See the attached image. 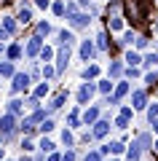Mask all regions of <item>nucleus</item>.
<instances>
[{"instance_id": "58836bf2", "label": "nucleus", "mask_w": 158, "mask_h": 161, "mask_svg": "<svg viewBox=\"0 0 158 161\" xmlns=\"http://www.w3.org/2000/svg\"><path fill=\"white\" fill-rule=\"evenodd\" d=\"M64 8H67L64 0H54V3H51V11L57 14V16H64Z\"/></svg>"}, {"instance_id": "37998d69", "label": "nucleus", "mask_w": 158, "mask_h": 161, "mask_svg": "<svg viewBox=\"0 0 158 161\" xmlns=\"http://www.w3.org/2000/svg\"><path fill=\"white\" fill-rule=\"evenodd\" d=\"M145 113H147V121L158 118V102H150V105H147V110H145Z\"/></svg>"}, {"instance_id": "7c9ffc66", "label": "nucleus", "mask_w": 158, "mask_h": 161, "mask_svg": "<svg viewBox=\"0 0 158 161\" xmlns=\"http://www.w3.org/2000/svg\"><path fill=\"white\" fill-rule=\"evenodd\" d=\"M8 113H24V99H19V97H14L11 102H8Z\"/></svg>"}, {"instance_id": "c85d7f7f", "label": "nucleus", "mask_w": 158, "mask_h": 161, "mask_svg": "<svg viewBox=\"0 0 158 161\" xmlns=\"http://www.w3.org/2000/svg\"><path fill=\"white\" fill-rule=\"evenodd\" d=\"M147 46H150V38H147L145 32H137V40H134V48H137V51H145Z\"/></svg>"}, {"instance_id": "cd10ccee", "label": "nucleus", "mask_w": 158, "mask_h": 161, "mask_svg": "<svg viewBox=\"0 0 158 161\" xmlns=\"http://www.w3.org/2000/svg\"><path fill=\"white\" fill-rule=\"evenodd\" d=\"M137 142H139V148H142V153H145V150H153V134H139V137H137Z\"/></svg>"}, {"instance_id": "393cba45", "label": "nucleus", "mask_w": 158, "mask_h": 161, "mask_svg": "<svg viewBox=\"0 0 158 161\" xmlns=\"http://www.w3.org/2000/svg\"><path fill=\"white\" fill-rule=\"evenodd\" d=\"M75 32L73 30H62V32H59V43H62V46H75Z\"/></svg>"}, {"instance_id": "a19ab883", "label": "nucleus", "mask_w": 158, "mask_h": 161, "mask_svg": "<svg viewBox=\"0 0 158 161\" xmlns=\"http://www.w3.org/2000/svg\"><path fill=\"white\" fill-rule=\"evenodd\" d=\"M62 142L64 145H75V134H73V129H70V126L62 132Z\"/></svg>"}, {"instance_id": "a878e982", "label": "nucleus", "mask_w": 158, "mask_h": 161, "mask_svg": "<svg viewBox=\"0 0 158 161\" xmlns=\"http://www.w3.org/2000/svg\"><path fill=\"white\" fill-rule=\"evenodd\" d=\"M134 40H137V30H123V32H121L118 46H131Z\"/></svg>"}, {"instance_id": "6e6552de", "label": "nucleus", "mask_w": 158, "mask_h": 161, "mask_svg": "<svg viewBox=\"0 0 158 161\" xmlns=\"http://www.w3.org/2000/svg\"><path fill=\"white\" fill-rule=\"evenodd\" d=\"M16 129H19L16 113H6V115H0V132H3V134H8V137H11Z\"/></svg>"}, {"instance_id": "f03ea898", "label": "nucleus", "mask_w": 158, "mask_h": 161, "mask_svg": "<svg viewBox=\"0 0 158 161\" xmlns=\"http://www.w3.org/2000/svg\"><path fill=\"white\" fill-rule=\"evenodd\" d=\"M19 30V22H16V14H0V40H6V38H11L14 32Z\"/></svg>"}, {"instance_id": "423d86ee", "label": "nucleus", "mask_w": 158, "mask_h": 161, "mask_svg": "<svg viewBox=\"0 0 158 161\" xmlns=\"http://www.w3.org/2000/svg\"><path fill=\"white\" fill-rule=\"evenodd\" d=\"M67 24L73 30H83V27H89V24H91V14L89 11H75L73 16H67Z\"/></svg>"}, {"instance_id": "1a4fd4ad", "label": "nucleus", "mask_w": 158, "mask_h": 161, "mask_svg": "<svg viewBox=\"0 0 158 161\" xmlns=\"http://www.w3.org/2000/svg\"><path fill=\"white\" fill-rule=\"evenodd\" d=\"M94 94H96V83H94V80H86L83 86L78 89V102H80V105H89Z\"/></svg>"}, {"instance_id": "39448f33", "label": "nucleus", "mask_w": 158, "mask_h": 161, "mask_svg": "<svg viewBox=\"0 0 158 161\" xmlns=\"http://www.w3.org/2000/svg\"><path fill=\"white\" fill-rule=\"evenodd\" d=\"M105 30H107L110 35H121L126 30V16L123 14H115V16H107V24H105Z\"/></svg>"}, {"instance_id": "7ed1b4c3", "label": "nucleus", "mask_w": 158, "mask_h": 161, "mask_svg": "<svg viewBox=\"0 0 158 161\" xmlns=\"http://www.w3.org/2000/svg\"><path fill=\"white\" fill-rule=\"evenodd\" d=\"M131 94V86H129V80H115V89H113V94H107V105H121V99L123 97H129Z\"/></svg>"}, {"instance_id": "20e7f679", "label": "nucleus", "mask_w": 158, "mask_h": 161, "mask_svg": "<svg viewBox=\"0 0 158 161\" xmlns=\"http://www.w3.org/2000/svg\"><path fill=\"white\" fill-rule=\"evenodd\" d=\"M70 57H73V46H62V43H59V48H57V59H54V62H57L54 67H57V73H59V75L67 70Z\"/></svg>"}, {"instance_id": "c03bdc74", "label": "nucleus", "mask_w": 158, "mask_h": 161, "mask_svg": "<svg viewBox=\"0 0 158 161\" xmlns=\"http://www.w3.org/2000/svg\"><path fill=\"white\" fill-rule=\"evenodd\" d=\"M102 158H105V156H102L99 150H89V153H86V158H83V161H102Z\"/></svg>"}, {"instance_id": "bf43d9fd", "label": "nucleus", "mask_w": 158, "mask_h": 161, "mask_svg": "<svg viewBox=\"0 0 158 161\" xmlns=\"http://www.w3.org/2000/svg\"><path fill=\"white\" fill-rule=\"evenodd\" d=\"M113 161H118V158H113Z\"/></svg>"}, {"instance_id": "0eeeda50", "label": "nucleus", "mask_w": 158, "mask_h": 161, "mask_svg": "<svg viewBox=\"0 0 158 161\" xmlns=\"http://www.w3.org/2000/svg\"><path fill=\"white\" fill-rule=\"evenodd\" d=\"M30 80H32V75H30V73H16V75L11 78V89H14V94L27 92V89H30Z\"/></svg>"}, {"instance_id": "e433bc0d", "label": "nucleus", "mask_w": 158, "mask_h": 161, "mask_svg": "<svg viewBox=\"0 0 158 161\" xmlns=\"http://www.w3.org/2000/svg\"><path fill=\"white\" fill-rule=\"evenodd\" d=\"M142 64H145V67H158V54L155 51L145 54V57H142Z\"/></svg>"}, {"instance_id": "5701e85b", "label": "nucleus", "mask_w": 158, "mask_h": 161, "mask_svg": "<svg viewBox=\"0 0 158 161\" xmlns=\"http://www.w3.org/2000/svg\"><path fill=\"white\" fill-rule=\"evenodd\" d=\"M113 89H115V80H113V78L96 80V92H99V94H113Z\"/></svg>"}, {"instance_id": "2eb2a0df", "label": "nucleus", "mask_w": 158, "mask_h": 161, "mask_svg": "<svg viewBox=\"0 0 158 161\" xmlns=\"http://www.w3.org/2000/svg\"><path fill=\"white\" fill-rule=\"evenodd\" d=\"M126 73V62H121V59H115V62H110V67H107V78H113V80H121V75Z\"/></svg>"}, {"instance_id": "f257e3e1", "label": "nucleus", "mask_w": 158, "mask_h": 161, "mask_svg": "<svg viewBox=\"0 0 158 161\" xmlns=\"http://www.w3.org/2000/svg\"><path fill=\"white\" fill-rule=\"evenodd\" d=\"M123 16L129 22L139 24L145 19V11H142V0H123Z\"/></svg>"}, {"instance_id": "a211bd4d", "label": "nucleus", "mask_w": 158, "mask_h": 161, "mask_svg": "<svg viewBox=\"0 0 158 161\" xmlns=\"http://www.w3.org/2000/svg\"><path fill=\"white\" fill-rule=\"evenodd\" d=\"M123 62H126V67H139L142 64V54L137 51V48H129V51L123 54Z\"/></svg>"}, {"instance_id": "864d4df0", "label": "nucleus", "mask_w": 158, "mask_h": 161, "mask_svg": "<svg viewBox=\"0 0 158 161\" xmlns=\"http://www.w3.org/2000/svg\"><path fill=\"white\" fill-rule=\"evenodd\" d=\"M150 129H153V134H158V118L150 121Z\"/></svg>"}, {"instance_id": "aec40b11", "label": "nucleus", "mask_w": 158, "mask_h": 161, "mask_svg": "<svg viewBox=\"0 0 158 161\" xmlns=\"http://www.w3.org/2000/svg\"><path fill=\"white\" fill-rule=\"evenodd\" d=\"M107 30L102 27L99 30V35H96V51H110V38H107Z\"/></svg>"}, {"instance_id": "a18cd8bd", "label": "nucleus", "mask_w": 158, "mask_h": 161, "mask_svg": "<svg viewBox=\"0 0 158 161\" xmlns=\"http://www.w3.org/2000/svg\"><path fill=\"white\" fill-rule=\"evenodd\" d=\"M32 3H35V6L40 8V11H48V8H51V3H54V0H32Z\"/></svg>"}, {"instance_id": "09e8293b", "label": "nucleus", "mask_w": 158, "mask_h": 161, "mask_svg": "<svg viewBox=\"0 0 158 161\" xmlns=\"http://www.w3.org/2000/svg\"><path fill=\"white\" fill-rule=\"evenodd\" d=\"M126 75H129V78H134V75H139V67H126Z\"/></svg>"}, {"instance_id": "052dcab7", "label": "nucleus", "mask_w": 158, "mask_h": 161, "mask_svg": "<svg viewBox=\"0 0 158 161\" xmlns=\"http://www.w3.org/2000/svg\"><path fill=\"white\" fill-rule=\"evenodd\" d=\"M3 161H8V158H3Z\"/></svg>"}, {"instance_id": "412c9836", "label": "nucleus", "mask_w": 158, "mask_h": 161, "mask_svg": "<svg viewBox=\"0 0 158 161\" xmlns=\"http://www.w3.org/2000/svg\"><path fill=\"white\" fill-rule=\"evenodd\" d=\"M38 59H40V62H54V59H57V48L48 46V43H43V48H40Z\"/></svg>"}, {"instance_id": "ea45409f", "label": "nucleus", "mask_w": 158, "mask_h": 161, "mask_svg": "<svg viewBox=\"0 0 158 161\" xmlns=\"http://www.w3.org/2000/svg\"><path fill=\"white\" fill-rule=\"evenodd\" d=\"M145 86H147V89L158 86V70H153V73H147V75H145Z\"/></svg>"}, {"instance_id": "473e14b6", "label": "nucleus", "mask_w": 158, "mask_h": 161, "mask_svg": "<svg viewBox=\"0 0 158 161\" xmlns=\"http://www.w3.org/2000/svg\"><path fill=\"white\" fill-rule=\"evenodd\" d=\"M40 75H43V80H51L54 75H59V73H57V67H54V64H48V62H46L43 67H40Z\"/></svg>"}, {"instance_id": "79ce46f5", "label": "nucleus", "mask_w": 158, "mask_h": 161, "mask_svg": "<svg viewBox=\"0 0 158 161\" xmlns=\"http://www.w3.org/2000/svg\"><path fill=\"white\" fill-rule=\"evenodd\" d=\"M38 148H40V150H43V153H51V150L57 148V145L51 142V140H48V137H43V140H40V145H38Z\"/></svg>"}, {"instance_id": "9d476101", "label": "nucleus", "mask_w": 158, "mask_h": 161, "mask_svg": "<svg viewBox=\"0 0 158 161\" xmlns=\"http://www.w3.org/2000/svg\"><path fill=\"white\" fill-rule=\"evenodd\" d=\"M40 48H43V38H40V35H32V38L27 40V46H24V54H27L30 59H35L40 54Z\"/></svg>"}, {"instance_id": "f8f14e48", "label": "nucleus", "mask_w": 158, "mask_h": 161, "mask_svg": "<svg viewBox=\"0 0 158 161\" xmlns=\"http://www.w3.org/2000/svg\"><path fill=\"white\" fill-rule=\"evenodd\" d=\"M110 129H113V126H110V121L107 118H99L94 124V129H91V134H94V140H105L110 134Z\"/></svg>"}, {"instance_id": "4c0bfd02", "label": "nucleus", "mask_w": 158, "mask_h": 161, "mask_svg": "<svg viewBox=\"0 0 158 161\" xmlns=\"http://www.w3.org/2000/svg\"><path fill=\"white\" fill-rule=\"evenodd\" d=\"M129 121H131V115L118 113V118H115V129H129Z\"/></svg>"}, {"instance_id": "603ef678", "label": "nucleus", "mask_w": 158, "mask_h": 161, "mask_svg": "<svg viewBox=\"0 0 158 161\" xmlns=\"http://www.w3.org/2000/svg\"><path fill=\"white\" fill-rule=\"evenodd\" d=\"M48 161H62V156H59V153H54V150H51V153H48Z\"/></svg>"}, {"instance_id": "f704fd0d", "label": "nucleus", "mask_w": 158, "mask_h": 161, "mask_svg": "<svg viewBox=\"0 0 158 161\" xmlns=\"http://www.w3.org/2000/svg\"><path fill=\"white\" fill-rule=\"evenodd\" d=\"M80 110H70V115H67V124H70V129H75V126H80Z\"/></svg>"}, {"instance_id": "9b49d317", "label": "nucleus", "mask_w": 158, "mask_h": 161, "mask_svg": "<svg viewBox=\"0 0 158 161\" xmlns=\"http://www.w3.org/2000/svg\"><path fill=\"white\" fill-rule=\"evenodd\" d=\"M99 153H102V156H110V153H113V156H121V153H126V145L118 142V140H110V142H105V145L99 148Z\"/></svg>"}, {"instance_id": "c9c22d12", "label": "nucleus", "mask_w": 158, "mask_h": 161, "mask_svg": "<svg viewBox=\"0 0 158 161\" xmlns=\"http://www.w3.org/2000/svg\"><path fill=\"white\" fill-rule=\"evenodd\" d=\"M48 32H51V24H48V22H35V35H40V38H46Z\"/></svg>"}, {"instance_id": "72a5a7b5", "label": "nucleus", "mask_w": 158, "mask_h": 161, "mask_svg": "<svg viewBox=\"0 0 158 161\" xmlns=\"http://www.w3.org/2000/svg\"><path fill=\"white\" fill-rule=\"evenodd\" d=\"M38 132H40V134H48V132H54V121H51L48 115H46V118L38 124Z\"/></svg>"}, {"instance_id": "4be33fe9", "label": "nucleus", "mask_w": 158, "mask_h": 161, "mask_svg": "<svg viewBox=\"0 0 158 161\" xmlns=\"http://www.w3.org/2000/svg\"><path fill=\"white\" fill-rule=\"evenodd\" d=\"M64 102H67V92H59V94H54V97H51V102H48V113L59 110Z\"/></svg>"}, {"instance_id": "3c124183", "label": "nucleus", "mask_w": 158, "mask_h": 161, "mask_svg": "<svg viewBox=\"0 0 158 161\" xmlns=\"http://www.w3.org/2000/svg\"><path fill=\"white\" fill-rule=\"evenodd\" d=\"M78 6H80V8L86 11V8H91V0H78Z\"/></svg>"}, {"instance_id": "6ab92c4d", "label": "nucleus", "mask_w": 158, "mask_h": 161, "mask_svg": "<svg viewBox=\"0 0 158 161\" xmlns=\"http://www.w3.org/2000/svg\"><path fill=\"white\" fill-rule=\"evenodd\" d=\"M22 54H24L22 43H11V46L6 48V59H11V62H19V59H22Z\"/></svg>"}, {"instance_id": "2f4dec72", "label": "nucleus", "mask_w": 158, "mask_h": 161, "mask_svg": "<svg viewBox=\"0 0 158 161\" xmlns=\"http://www.w3.org/2000/svg\"><path fill=\"white\" fill-rule=\"evenodd\" d=\"M48 92H51L48 80H40L38 86H35V92H32V94H35V97H38V99H43V97H46V94H48Z\"/></svg>"}, {"instance_id": "5fc2aeb1", "label": "nucleus", "mask_w": 158, "mask_h": 161, "mask_svg": "<svg viewBox=\"0 0 158 161\" xmlns=\"http://www.w3.org/2000/svg\"><path fill=\"white\" fill-rule=\"evenodd\" d=\"M153 153H158V137L153 140Z\"/></svg>"}, {"instance_id": "ddd939ff", "label": "nucleus", "mask_w": 158, "mask_h": 161, "mask_svg": "<svg viewBox=\"0 0 158 161\" xmlns=\"http://www.w3.org/2000/svg\"><path fill=\"white\" fill-rule=\"evenodd\" d=\"M147 92H142V89H137V92H131V108L134 110H147Z\"/></svg>"}, {"instance_id": "6e6d98bb", "label": "nucleus", "mask_w": 158, "mask_h": 161, "mask_svg": "<svg viewBox=\"0 0 158 161\" xmlns=\"http://www.w3.org/2000/svg\"><path fill=\"white\" fill-rule=\"evenodd\" d=\"M3 158H6V153H3V148H0V161H3Z\"/></svg>"}, {"instance_id": "b1692460", "label": "nucleus", "mask_w": 158, "mask_h": 161, "mask_svg": "<svg viewBox=\"0 0 158 161\" xmlns=\"http://www.w3.org/2000/svg\"><path fill=\"white\" fill-rule=\"evenodd\" d=\"M16 75V67H14L11 59H6V62H0V78H14Z\"/></svg>"}, {"instance_id": "f3484780", "label": "nucleus", "mask_w": 158, "mask_h": 161, "mask_svg": "<svg viewBox=\"0 0 158 161\" xmlns=\"http://www.w3.org/2000/svg\"><path fill=\"white\" fill-rule=\"evenodd\" d=\"M80 118H83V124H86V126H94L96 121H99V108H96V105L86 108L83 113H80Z\"/></svg>"}, {"instance_id": "4468645a", "label": "nucleus", "mask_w": 158, "mask_h": 161, "mask_svg": "<svg viewBox=\"0 0 158 161\" xmlns=\"http://www.w3.org/2000/svg\"><path fill=\"white\" fill-rule=\"evenodd\" d=\"M16 22H19V27H30V24H32V8L22 3L19 11H16Z\"/></svg>"}, {"instance_id": "bb28decb", "label": "nucleus", "mask_w": 158, "mask_h": 161, "mask_svg": "<svg viewBox=\"0 0 158 161\" xmlns=\"http://www.w3.org/2000/svg\"><path fill=\"white\" fill-rule=\"evenodd\" d=\"M99 73H102L99 64H86V67H83V78L86 80H96V78H99Z\"/></svg>"}, {"instance_id": "13d9d810", "label": "nucleus", "mask_w": 158, "mask_h": 161, "mask_svg": "<svg viewBox=\"0 0 158 161\" xmlns=\"http://www.w3.org/2000/svg\"><path fill=\"white\" fill-rule=\"evenodd\" d=\"M153 3H155V6H158V0H153Z\"/></svg>"}, {"instance_id": "c756f323", "label": "nucleus", "mask_w": 158, "mask_h": 161, "mask_svg": "<svg viewBox=\"0 0 158 161\" xmlns=\"http://www.w3.org/2000/svg\"><path fill=\"white\" fill-rule=\"evenodd\" d=\"M115 14H123V0H110L107 3V16H115Z\"/></svg>"}, {"instance_id": "49530a36", "label": "nucleus", "mask_w": 158, "mask_h": 161, "mask_svg": "<svg viewBox=\"0 0 158 161\" xmlns=\"http://www.w3.org/2000/svg\"><path fill=\"white\" fill-rule=\"evenodd\" d=\"M32 148H35V145H32V140H30V134H27V137L22 140V150H27V153H30Z\"/></svg>"}, {"instance_id": "dca6fc26", "label": "nucleus", "mask_w": 158, "mask_h": 161, "mask_svg": "<svg viewBox=\"0 0 158 161\" xmlns=\"http://www.w3.org/2000/svg\"><path fill=\"white\" fill-rule=\"evenodd\" d=\"M94 54H96V43L94 40H80V59H83V62H91Z\"/></svg>"}, {"instance_id": "8fccbe9b", "label": "nucleus", "mask_w": 158, "mask_h": 161, "mask_svg": "<svg viewBox=\"0 0 158 161\" xmlns=\"http://www.w3.org/2000/svg\"><path fill=\"white\" fill-rule=\"evenodd\" d=\"M150 32L158 35V16H155V22H150Z\"/></svg>"}, {"instance_id": "de8ad7c7", "label": "nucleus", "mask_w": 158, "mask_h": 161, "mask_svg": "<svg viewBox=\"0 0 158 161\" xmlns=\"http://www.w3.org/2000/svg\"><path fill=\"white\" fill-rule=\"evenodd\" d=\"M75 158H78V156H75V150H67V153L62 156V161H75Z\"/></svg>"}, {"instance_id": "4d7b16f0", "label": "nucleus", "mask_w": 158, "mask_h": 161, "mask_svg": "<svg viewBox=\"0 0 158 161\" xmlns=\"http://www.w3.org/2000/svg\"><path fill=\"white\" fill-rule=\"evenodd\" d=\"M22 161H30V158H27V156H24V158H22Z\"/></svg>"}]
</instances>
